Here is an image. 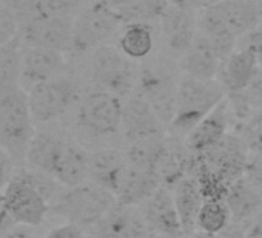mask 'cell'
<instances>
[{"mask_svg":"<svg viewBox=\"0 0 262 238\" xmlns=\"http://www.w3.org/2000/svg\"><path fill=\"white\" fill-rule=\"evenodd\" d=\"M161 186L162 184L155 173L128 163L116 193V201L123 206H141Z\"/></svg>","mask_w":262,"mask_h":238,"instance_id":"7402d4cb","label":"cell"},{"mask_svg":"<svg viewBox=\"0 0 262 238\" xmlns=\"http://www.w3.org/2000/svg\"><path fill=\"white\" fill-rule=\"evenodd\" d=\"M90 68L94 90L110 91L122 99L136 91L141 65L116 47L106 44L94 48Z\"/></svg>","mask_w":262,"mask_h":238,"instance_id":"277c9868","label":"cell"},{"mask_svg":"<svg viewBox=\"0 0 262 238\" xmlns=\"http://www.w3.org/2000/svg\"><path fill=\"white\" fill-rule=\"evenodd\" d=\"M68 140V136L57 135L53 132H36L27 153V163L30 169L53 176L63 155Z\"/></svg>","mask_w":262,"mask_h":238,"instance_id":"ffe728a7","label":"cell"},{"mask_svg":"<svg viewBox=\"0 0 262 238\" xmlns=\"http://www.w3.org/2000/svg\"><path fill=\"white\" fill-rule=\"evenodd\" d=\"M247 238H262V212L250 223L247 229Z\"/></svg>","mask_w":262,"mask_h":238,"instance_id":"f35d334b","label":"cell"},{"mask_svg":"<svg viewBox=\"0 0 262 238\" xmlns=\"http://www.w3.org/2000/svg\"><path fill=\"white\" fill-rule=\"evenodd\" d=\"M93 230L94 238H151L155 235L139 206L119 203L93 226Z\"/></svg>","mask_w":262,"mask_h":238,"instance_id":"8fae6325","label":"cell"},{"mask_svg":"<svg viewBox=\"0 0 262 238\" xmlns=\"http://www.w3.org/2000/svg\"><path fill=\"white\" fill-rule=\"evenodd\" d=\"M167 127L159 119L153 107L138 93H131L123 99L122 138L133 144L151 138H164Z\"/></svg>","mask_w":262,"mask_h":238,"instance_id":"30bf717a","label":"cell"},{"mask_svg":"<svg viewBox=\"0 0 262 238\" xmlns=\"http://www.w3.org/2000/svg\"><path fill=\"white\" fill-rule=\"evenodd\" d=\"M120 22L119 14L103 0L90 5L74 21L71 50L83 53L106 45V42L117 33Z\"/></svg>","mask_w":262,"mask_h":238,"instance_id":"9c48e42d","label":"cell"},{"mask_svg":"<svg viewBox=\"0 0 262 238\" xmlns=\"http://www.w3.org/2000/svg\"><path fill=\"white\" fill-rule=\"evenodd\" d=\"M79 99V88L70 77H51L28 91L34 123L48 124L62 117Z\"/></svg>","mask_w":262,"mask_h":238,"instance_id":"ba28073f","label":"cell"},{"mask_svg":"<svg viewBox=\"0 0 262 238\" xmlns=\"http://www.w3.org/2000/svg\"><path fill=\"white\" fill-rule=\"evenodd\" d=\"M241 96L244 97V101L247 102L248 107H253L254 110L262 107V67L256 73V76L251 81V84L248 85V88L241 93Z\"/></svg>","mask_w":262,"mask_h":238,"instance_id":"836d02e7","label":"cell"},{"mask_svg":"<svg viewBox=\"0 0 262 238\" xmlns=\"http://www.w3.org/2000/svg\"><path fill=\"white\" fill-rule=\"evenodd\" d=\"M242 136L250 149L262 147V107L254 110L248 119H245Z\"/></svg>","mask_w":262,"mask_h":238,"instance_id":"f1b7e54d","label":"cell"},{"mask_svg":"<svg viewBox=\"0 0 262 238\" xmlns=\"http://www.w3.org/2000/svg\"><path fill=\"white\" fill-rule=\"evenodd\" d=\"M245 178L262 192V147L250 149V156L245 169Z\"/></svg>","mask_w":262,"mask_h":238,"instance_id":"1f68e13d","label":"cell"},{"mask_svg":"<svg viewBox=\"0 0 262 238\" xmlns=\"http://www.w3.org/2000/svg\"><path fill=\"white\" fill-rule=\"evenodd\" d=\"M36 135L28 91L20 85L0 88V147L13 161H27Z\"/></svg>","mask_w":262,"mask_h":238,"instance_id":"6da1fadb","label":"cell"},{"mask_svg":"<svg viewBox=\"0 0 262 238\" xmlns=\"http://www.w3.org/2000/svg\"><path fill=\"white\" fill-rule=\"evenodd\" d=\"M128 160L125 152L117 149H100L90 152L88 181L96 183L116 196Z\"/></svg>","mask_w":262,"mask_h":238,"instance_id":"d6986e66","label":"cell"},{"mask_svg":"<svg viewBox=\"0 0 262 238\" xmlns=\"http://www.w3.org/2000/svg\"><path fill=\"white\" fill-rule=\"evenodd\" d=\"M45 238H88L86 233L82 230V227L67 223L57 227H53Z\"/></svg>","mask_w":262,"mask_h":238,"instance_id":"e575fe53","label":"cell"},{"mask_svg":"<svg viewBox=\"0 0 262 238\" xmlns=\"http://www.w3.org/2000/svg\"><path fill=\"white\" fill-rule=\"evenodd\" d=\"M170 2L174 4V5L191 8V10H204V8L217 5V4L224 2V0H170Z\"/></svg>","mask_w":262,"mask_h":238,"instance_id":"74e56055","label":"cell"},{"mask_svg":"<svg viewBox=\"0 0 262 238\" xmlns=\"http://www.w3.org/2000/svg\"><path fill=\"white\" fill-rule=\"evenodd\" d=\"M236 48L253 54L254 59L257 61V64L262 67V28L257 27V28L245 33L244 36H241L237 39Z\"/></svg>","mask_w":262,"mask_h":238,"instance_id":"4dcf8cb0","label":"cell"},{"mask_svg":"<svg viewBox=\"0 0 262 238\" xmlns=\"http://www.w3.org/2000/svg\"><path fill=\"white\" fill-rule=\"evenodd\" d=\"M225 204L230 210L231 221L250 226L262 212V192L244 175L230 186L225 195Z\"/></svg>","mask_w":262,"mask_h":238,"instance_id":"44dd1931","label":"cell"},{"mask_svg":"<svg viewBox=\"0 0 262 238\" xmlns=\"http://www.w3.org/2000/svg\"><path fill=\"white\" fill-rule=\"evenodd\" d=\"M74 21L71 17H34L24 24L22 39L28 47H43L65 53L71 50Z\"/></svg>","mask_w":262,"mask_h":238,"instance_id":"4fadbf2b","label":"cell"},{"mask_svg":"<svg viewBox=\"0 0 262 238\" xmlns=\"http://www.w3.org/2000/svg\"><path fill=\"white\" fill-rule=\"evenodd\" d=\"M79 0H37V17H71Z\"/></svg>","mask_w":262,"mask_h":238,"instance_id":"83f0119b","label":"cell"},{"mask_svg":"<svg viewBox=\"0 0 262 238\" xmlns=\"http://www.w3.org/2000/svg\"><path fill=\"white\" fill-rule=\"evenodd\" d=\"M247 224L231 221L225 229L217 233H213V238H247Z\"/></svg>","mask_w":262,"mask_h":238,"instance_id":"8d00e7d4","label":"cell"},{"mask_svg":"<svg viewBox=\"0 0 262 238\" xmlns=\"http://www.w3.org/2000/svg\"><path fill=\"white\" fill-rule=\"evenodd\" d=\"M116 196L93 181L65 187L50 204V213L79 227H93L116 204Z\"/></svg>","mask_w":262,"mask_h":238,"instance_id":"3957f363","label":"cell"},{"mask_svg":"<svg viewBox=\"0 0 262 238\" xmlns=\"http://www.w3.org/2000/svg\"><path fill=\"white\" fill-rule=\"evenodd\" d=\"M103 2L108 7H111L114 11H120V10L126 8V7H131L133 4L139 2V0H103Z\"/></svg>","mask_w":262,"mask_h":238,"instance_id":"ab89813d","label":"cell"},{"mask_svg":"<svg viewBox=\"0 0 262 238\" xmlns=\"http://www.w3.org/2000/svg\"><path fill=\"white\" fill-rule=\"evenodd\" d=\"M259 27L262 28V16H260V24H259Z\"/></svg>","mask_w":262,"mask_h":238,"instance_id":"7bdbcfd3","label":"cell"},{"mask_svg":"<svg viewBox=\"0 0 262 238\" xmlns=\"http://www.w3.org/2000/svg\"><path fill=\"white\" fill-rule=\"evenodd\" d=\"M0 4L10 8L17 16V19H25V22L37 17V0H0Z\"/></svg>","mask_w":262,"mask_h":238,"instance_id":"d6a6232c","label":"cell"},{"mask_svg":"<svg viewBox=\"0 0 262 238\" xmlns=\"http://www.w3.org/2000/svg\"><path fill=\"white\" fill-rule=\"evenodd\" d=\"M225 97L227 91L217 81H201L184 74L178 87L176 113L168 127L171 136L185 141L188 133Z\"/></svg>","mask_w":262,"mask_h":238,"instance_id":"7a4b0ae2","label":"cell"},{"mask_svg":"<svg viewBox=\"0 0 262 238\" xmlns=\"http://www.w3.org/2000/svg\"><path fill=\"white\" fill-rule=\"evenodd\" d=\"M260 65L253 54L244 50H234L221 62L216 81L224 87L227 96L242 93L248 88Z\"/></svg>","mask_w":262,"mask_h":238,"instance_id":"ac0fdd59","label":"cell"},{"mask_svg":"<svg viewBox=\"0 0 262 238\" xmlns=\"http://www.w3.org/2000/svg\"><path fill=\"white\" fill-rule=\"evenodd\" d=\"M221 57L211 48V45L198 33L194 42L187 50V53L181 57L179 65L184 74L201 79V81H216L219 68H221Z\"/></svg>","mask_w":262,"mask_h":238,"instance_id":"603a6c76","label":"cell"},{"mask_svg":"<svg viewBox=\"0 0 262 238\" xmlns=\"http://www.w3.org/2000/svg\"><path fill=\"white\" fill-rule=\"evenodd\" d=\"M5 238H31V235L25 229H11L5 235Z\"/></svg>","mask_w":262,"mask_h":238,"instance_id":"60d3db41","label":"cell"},{"mask_svg":"<svg viewBox=\"0 0 262 238\" xmlns=\"http://www.w3.org/2000/svg\"><path fill=\"white\" fill-rule=\"evenodd\" d=\"M11 176H13V160L0 147V193L4 192Z\"/></svg>","mask_w":262,"mask_h":238,"instance_id":"d590c367","label":"cell"},{"mask_svg":"<svg viewBox=\"0 0 262 238\" xmlns=\"http://www.w3.org/2000/svg\"><path fill=\"white\" fill-rule=\"evenodd\" d=\"M19 30L17 16L10 8L0 4V47L17 39Z\"/></svg>","mask_w":262,"mask_h":238,"instance_id":"f546056e","label":"cell"},{"mask_svg":"<svg viewBox=\"0 0 262 238\" xmlns=\"http://www.w3.org/2000/svg\"><path fill=\"white\" fill-rule=\"evenodd\" d=\"M0 198L16 226H39L50 213V203L34 186L28 169L13 173Z\"/></svg>","mask_w":262,"mask_h":238,"instance_id":"52a82bcc","label":"cell"},{"mask_svg":"<svg viewBox=\"0 0 262 238\" xmlns=\"http://www.w3.org/2000/svg\"><path fill=\"white\" fill-rule=\"evenodd\" d=\"M231 223L230 210L225 200H204L198 215L196 230L207 233H217Z\"/></svg>","mask_w":262,"mask_h":238,"instance_id":"484cf974","label":"cell"},{"mask_svg":"<svg viewBox=\"0 0 262 238\" xmlns=\"http://www.w3.org/2000/svg\"><path fill=\"white\" fill-rule=\"evenodd\" d=\"M22 57L24 51L20 50L17 39L0 47V88L20 84Z\"/></svg>","mask_w":262,"mask_h":238,"instance_id":"4316f807","label":"cell"},{"mask_svg":"<svg viewBox=\"0 0 262 238\" xmlns=\"http://www.w3.org/2000/svg\"><path fill=\"white\" fill-rule=\"evenodd\" d=\"M139 207L153 233L165 238H185L171 187H158Z\"/></svg>","mask_w":262,"mask_h":238,"instance_id":"5bb4252c","label":"cell"},{"mask_svg":"<svg viewBox=\"0 0 262 238\" xmlns=\"http://www.w3.org/2000/svg\"><path fill=\"white\" fill-rule=\"evenodd\" d=\"M123 99L103 90L86 93L77 105V127L90 138L106 140L122 133Z\"/></svg>","mask_w":262,"mask_h":238,"instance_id":"5b68a950","label":"cell"},{"mask_svg":"<svg viewBox=\"0 0 262 238\" xmlns=\"http://www.w3.org/2000/svg\"><path fill=\"white\" fill-rule=\"evenodd\" d=\"M179 81L168 61H150L141 65L136 91L153 107L167 129L176 113Z\"/></svg>","mask_w":262,"mask_h":238,"instance_id":"8992f818","label":"cell"},{"mask_svg":"<svg viewBox=\"0 0 262 238\" xmlns=\"http://www.w3.org/2000/svg\"><path fill=\"white\" fill-rule=\"evenodd\" d=\"M208 10L237 39L257 28L262 16V4L259 0H224L208 7Z\"/></svg>","mask_w":262,"mask_h":238,"instance_id":"9a60e30c","label":"cell"},{"mask_svg":"<svg viewBox=\"0 0 262 238\" xmlns=\"http://www.w3.org/2000/svg\"><path fill=\"white\" fill-rule=\"evenodd\" d=\"M230 101L228 96L188 133L185 146L191 153H201L216 144H219L228 135L230 123Z\"/></svg>","mask_w":262,"mask_h":238,"instance_id":"2e32d148","label":"cell"},{"mask_svg":"<svg viewBox=\"0 0 262 238\" xmlns=\"http://www.w3.org/2000/svg\"><path fill=\"white\" fill-rule=\"evenodd\" d=\"M117 48L131 61H145L155 48L150 24H125L117 39Z\"/></svg>","mask_w":262,"mask_h":238,"instance_id":"d4e9b609","label":"cell"},{"mask_svg":"<svg viewBox=\"0 0 262 238\" xmlns=\"http://www.w3.org/2000/svg\"><path fill=\"white\" fill-rule=\"evenodd\" d=\"M188 238H213V233H207V232H202V230H196Z\"/></svg>","mask_w":262,"mask_h":238,"instance_id":"b9f144b4","label":"cell"},{"mask_svg":"<svg viewBox=\"0 0 262 238\" xmlns=\"http://www.w3.org/2000/svg\"><path fill=\"white\" fill-rule=\"evenodd\" d=\"M173 196L184 235L188 238L193 232H196L198 215L204 204V195L198 181L191 175H187L173 186Z\"/></svg>","mask_w":262,"mask_h":238,"instance_id":"cb8c5ba5","label":"cell"},{"mask_svg":"<svg viewBox=\"0 0 262 238\" xmlns=\"http://www.w3.org/2000/svg\"><path fill=\"white\" fill-rule=\"evenodd\" d=\"M63 61L62 51L43 47H28L22 57L20 85L25 90H31L34 85L54 77L63 65Z\"/></svg>","mask_w":262,"mask_h":238,"instance_id":"e0dca14e","label":"cell"},{"mask_svg":"<svg viewBox=\"0 0 262 238\" xmlns=\"http://www.w3.org/2000/svg\"><path fill=\"white\" fill-rule=\"evenodd\" d=\"M161 33L168 53L176 59L187 53L198 36V14L196 10L170 4L159 19Z\"/></svg>","mask_w":262,"mask_h":238,"instance_id":"7c38bea8","label":"cell"}]
</instances>
